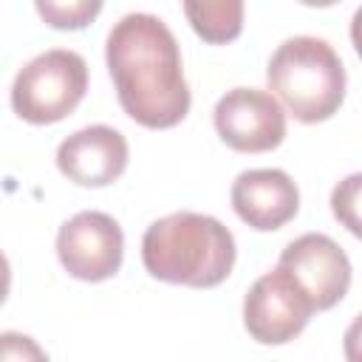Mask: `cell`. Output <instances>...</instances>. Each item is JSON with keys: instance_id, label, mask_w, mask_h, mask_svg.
<instances>
[{"instance_id": "5", "label": "cell", "mask_w": 362, "mask_h": 362, "mask_svg": "<svg viewBox=\"0 0 362 362\" xmlns=\"http://www.w3.org/2000/svg\"><path fill=\"white\" fill-rule=\"evenodd\" d=\"M311 314L314 303L280 266L257 277L243 300V325L252 339L263 345H283L294 339Z\"/></svg>"}, {"instance_id": "11", "label": "cell", "mask_w": 362, "mask_h": 362, "mask_svg": "<svg viewBox=\"0 0 362 362\" xmlns=\"http://www.w3.org/2000/svg\"><path fill=\"white\" fill-rule=\"evenodd\" d=\"M184 14L192 23L195 34L206 42H229L243 28V3L240 0H187Z\"/></svg>"}, {"instance_id": "8", "label": "cell", "mask_w": 362, "mask_h": 362, "mask_svg": "<svg viewBox=\"0 0 362 362\" xmlns=\"http://www.w3.org/2000/svg\"><path fill=\"white\" fill-rule=\"evenodd\" d=\"M280 269H286L297 286L308 294L317 311L337 305L351 286V260L342 246L320 232L300 235L280 255Z\"/></svg>"}, {"instance_id": "3", "label": "cell", "mask_w": 362, "mask_h": 362, "mask_svg": "<svg viewBox=\"0 0 362 362\" xmlns=\"http://www.w3.org/2000/svg\"><path fill=\"white\" fill-rule=\"evenodd\" d=\"M269 90L300 122H325L345 99V68L331 42L320 37H288L266 68Z\"/></svg>"}, {"instance_id": "14", "label": "cell", "mask_w": 362, "mask_h": 362, "mask_svg": "<svg viewBox=\"0 0 362 362\" xmlns=\"http://www.w3.org/2000/svg\"><path fill=\"white\" fill-rule=\"evenodd\" d=\"M3 362H48L45 351L25 334L17 331H3Z\"/></svg>"}, {"instance_id": "13", "label": "cell", "mask_w": 362, "mask_h": 362, "mask_svg": "<svg viewBox=\"0 0 362 362\" xmlns=\"http://www.w3.org/2000/svg\"><path fill=\"white\" fill-rule=\"evenodd\" d=\"M37 11L54 28H82V25H88L102 11V3L99 0H71V3L37 0Z\"/></svg>"}, {"instance_id": "4", "label": "cell", "mask_w": 362, "mask_h": 362, "mask_svg": "<svg viewBox=\"0 0 362 362\" xmlns=\"http://www.w3.org/2000/svg\"><path fill=\"white\" fill-rule=\"evenodd\" d=\"M88 90V65L76 51L48 48L25 62L11 85V107L31 124L65 119Z\"/></svg>"}, {"instance_id": "6", "label": "cell", "mask_w": 362, "mask_h": 362, "mask_svg": "<svg viewBox=\"0 0 362 362\" xmlns=\"http://www.w3.org/2000/svg\"><path fill=\"white\" fill-rule=\"evenodd\" d=\"M57 255L76 280L99 283L119 272L124 255L122 226L107 212H76L57 232Z\"/></svg>"}, {"instance_id": "12", "label": "cell", "mask_w": 362, "mask_h": 362, "mask_svg": "<svg viewBox=\"0 0 362 362\" xmlns=\"http://www.w3.org/2000/svg\"><path fill=\"white\" fill-rule=\"evenodd\" d=\"M331 212L351 235L362 240V173H351L334 187Z\"/></svg>"}, {"instance_id": "16", "label": "cell", "mask_w": 362, "mask_h": 362, "mask_svg": "<svg viewBox=\"0 0 362 362\" xmlns=\"http://www.w3.org/2000/svg\"><path fill=\"white\" fill-rule=\"evenodd\" d=\"M351 40H354V48H356V54L362 57V6L354 11V17H351Z\"/></svg>"}, {"instance_id": "10", "label": "cell", "mask_w": 362, "mask_h": 362, "mask_svg": "<svg viewBox=\"0 0 362 362\" xmlns=\"http://www.w3.org/2000/svg\"><path fill=\"white\" fill-rule=\"evenodd\" d=\"M232 206L243 223L269 232L297 215L300 192L291 175L277 167L243 170L232 184Z\"/></svg>"}, {"instance_id": "9", "label": "cell", "mask_w": 362, "mask_h": 362, "mask_svg": "<svg viewBox=\"0 0 362 362\" xmlns=\"http://www.w3.org/2000/svg\"><path fill=\"white\" fill-rule=\"evenodd\" d=\"M57 167L79 187L113 184L127 167V139L107 124L82 127L59 144Z\"/></svg>"}, {"instance_id": "1", "label": "cell", "mask_w": 362, "mask_h": 362, "mask_svg": "<svg viewBox=\"0 0 362 362\" xmlns=\"http://www.w3.org/2000/svg\"><path fill=\"white\" fill-rule=\"evenodd\" d=\"M107 71L119 105L144 127H173L189 110L181 51L167 23L147 11L124 14L107 34Z\"/></svg>"}, {"instance_id": "2", "label": "cell", "mask_w": 362, "mask_h": 362, "mask_svg": "<svg viewBox=\"0 0 362 362\" xmlns=\"http://www.w3.org/2000/svg\"><path fill=\"white\" fill-rule=\"evenodd\" d=\"M141 260L164 283L212 288L235 266V238L218 218L181 209L147 226Z\"/></svg>"}, {"instance_id": "15", "label": "cell", "mask_w": 362, "mask_h": 362, "mask_svg": "<svg viewBox=\"0 0 362 362\" xmlns=\"http://www.w3.org/2000/svg\"><path fill=\"white\" fill-rule=\"evenodd\" d=\"M342 351H345V359L348 362H362V314H356L354 322L345 328Z\"/></svg>"}, {"instance_id": "7", "label": "cell", "mask_w": 362, "mask_h": 362, "mask_svg": "<svg viewBox=\"0 0 362 362\" xmlns=\"http://www.w3.org/2000/svg\"><path fill=\"white\" fill-rule=\"evenodd\" d=\"M215 130L238 153H266L283 141L286 113L269 90L232 88L215 105Z\"/></svg>"}]
</instances>
